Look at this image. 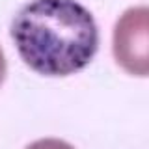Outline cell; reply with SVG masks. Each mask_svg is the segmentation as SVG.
<instances>
[{
    "label": "cell",
    "mask_w": 149,
    "mask_h": 149,
    "mask_svg": "<svg viewBox=\"0 0 149 149\" xmlns=\"http://www.w3.org/2000/svg\"><path fill=\"white\" fill-rule=\"evenodd\" d=\"M15 47L32 71L69 77L93 60L99 49L95 19L77 0H32L11 22Z\"/></svg>",
    "instance_id": "6da1fadb"
},
{
    "label": "cell",
    "mask_w": 149,
    "mask_h": 149,
    "mask_svg": "<svg viewBox=\"0 0 149 149\" xmlns=\"http://www.w3.org/2000/svg\"><path fill=\"white\" fill-rule=\"evenodd\" d=\"M149 9L146 6L130 8L114 28V58L130 74L147 77L149 71Z\"/></svg>",
    "instance_id": "7a4b0ae2"
},
{
    "label": "cell",
    "mask_w": 149,
    "mask_h": 149,
    "mask_svg": "<svg viewBox=\"0 0 149 149\" xmlns=\"http://www.w3.org/2000/svg\"><path fill=\"white\" fill-rule=\"evenodd\" d=\"M24 149H74V147L58 138H43V140H37V142L30 143Z\"/></svg>",
    "instance_id": "3957f363"
},
{
    "label": "cell",
    "mask_w": 149,
    "mask_h": 149,
    "mask_svg": "<svg viewBox=\"0 0 149 149\" xmlns=\"http://www.w3.org/2000/svg\"><path fill=\"white\" fill-rule=\"evenodd\" d=\"M4 78H6V58H4V50L0 47V86H2Z\"/></svg>",
    "instance_id": "277c9868"
}]
</instances>
